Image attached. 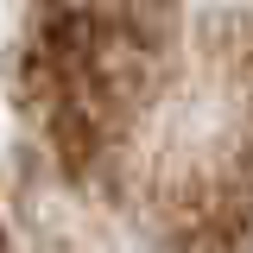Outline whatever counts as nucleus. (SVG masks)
<instances>
[{
  "label": "nucleus",
  "instance_id": "obj_1",
  "mask_svg": "<svg viewBox=\"0 0 253 253\" xmlns=\"http://www.w3.org/2000/svg\"><path fill=\"white\" fill-rule=\"evenodd\" d=\"M0 253H253V0H0Z\"/></svg>",
  "mask_w": 253,
  "mask_h": 253
}]
</instances>
